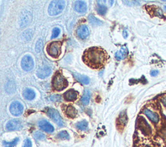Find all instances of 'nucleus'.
Returning <instances> with one entry per match:
<instances>
[{"mask_svg": "<svg viewBox=\"0 0 166 147\" xmlns=\"http://www.w3.org/2000/svg\"><path fill=\"white\" fill-rule=\"evenodd\" d=\"M107 52L102 48L93 47L85 51L83 59L86 64L91 68L99 69L103 67L108 60Z\"/></svg>", "mask_w": 166, "mask_h": 147, "instance_id": "nucleus-1", "label": "nucleus"}, {"mask_svg": "<svg viewBox=\"0 0 166 147\" xmlns=\"http://www.w3.org/2000/svg\"><path fill=\"white\" fill-rule=\"evenodd\" d=\"M68 85L67 80L60 73H57L52 80V86L54 89L57 91H62Z\"/></svg>", "mask_w": 166, "mask_h": 147, "instance_id": "nucleus-2", "label": "nucleus"}, {"mask_svg": "<svg viewBox=\"0 0 166 147\" xmlns=\"http://www.w3.org/2000/svg\"><path fill=\"white\" fill-rule=\"evenodd\" d=\"M65 7V2L62 0L52 1L48 7V13L50 16H56L63 12Z\"/></svg>", "mask_w": 166, "mask_h": 147, "instance_id": "nucleus-3", "label": "nucleus"}, {"mask_svg": "<svg viewBox=\"0 0 166 147\" xmlns=\"http://www.w3.org/2000/svg\"><path fill=\"white\" fill-rule=\"evenodd\" d=\"M62 42L60 41H55L50 43L47 47V53L53 58H58L61 53Z\"/></svg>", "mask_w": 166, "mask_h": 147, "instance_id": "nucleus-4", "label": "nucleus"}, {"mask_svg": "<svg viewBox=\"0 0 166 147\" xmlns=\"http://www.w3.org/2000/svg\"><path fill=\"white\" fill-rule=\"evenodd\" d=\"M47 115L55 123H57L59 126H63L64 122L63 119L61 118L59 113L53 108H49L47 110Z\"/></svg>", "mask_w": 166, "mask_h": 147, "instance_id": "nucleus-5", "label": "nucleus"}, {"mask_svg": "<svg viewBox=\"0 0 166 147\" xmlns=\"http://www.w3.org/2000/svg\"><path fill=\"white\" fill-rule=\"evenodd\" d=\"M21 66L23 70L25 71H30L34 67V61L30 55H26L23 57L21 62Z\"/></svg>", "mask_w": 166, "mask_h": 147, "instance_id": "nucleus-6", "label": "nucleus"}, {"mask_svg": "<svg viewBox=\"0 0 166 147\" xmlns=\"http://www.w3.org/2000/svg\"><path fill=\"white\" fill-rule=\"evenodd\" d=\"M23 106L22 104L18 101H14L10 106V112L14 116H19L22 113Z\"/></svg>", "mask_w": 166, "mask_h": 147, "instance_id": "nucleus-7", "label": "nucleus"}, {"mask_svg": "<svg viewBox=\"0 0 166 147\" xmlns=\"http://www.w3.org/2000/svg\"><path fill=\"white\" fill-rule=\"evenodd\" d=\"M22 128V124L21 121L18 119H12L8 121L6 125V129L9 131L18 130Z\"/></svg>", "mask_w": 166, "mask_h": 147, "instance_id": "nucleus-8", "label": "nucleus"}, {"mask_svg": "<svg viewBox=\"0 0 166 147\" xmlns=\"http://www.w3.org/2000/svg\"><path fill=\"white\" fill-rule=\"evenodd\" d=\"M138 126L140 130L145 134H149L151 132V129L147 121L142 117H140L138 121Z\"/></svg>", "mask_w": 166, "mask_h": 147, "instance_id": "nucleus-9", "label": "nucleus"}, {"mask_svg": "<svg viewBox=\"0 0 166 147\" xmlns=\"http://www.w3.org/2000/svg\"><path fill=\"white\" fill-rule=\"evenodd\" d=\"M31 21H32L31 14L28 11H25L24 12H23L20 17V25L22 27H25L26 25H29Z\"/></svg>", "mask_w": 166, "mask_h": 147, "instance_id": "nucleus-10", "label": "nucleus"}, {"mask_svg": "<svg viewBox=\"0 0 166 147\" xmlns=\"http://www.w3.org/2000/svg\"><path fill=\"white\" fill-rule=\"evenodd\" d=\"M38 126L40 129L47 133H52L54 131V127L46 120H41L38 122Z\"/></svg>", "mask_w": 166, "mask_h": 147, "instance_id": "nucleus-11", "label": "nucleus"}, {"mask_svg": "<svg viewBox=\"0 0 166 147\" xmlns=\"http://www.w3.org/2000/svg\"><path fill=\"white\" fill-rule=\"evenodd\" d=\"M144 113L145 116L149 119V120L152 121L153 123L156 124L159 122L160 117L156 113L154 112L149 109H147V108H146V109H145L144 110Z\"/></svg>", "mask_w": 166, "mask_h": 147, "instance_id": "nucleus-12", "label": "nucleus"}, {"mask_svg": "<svg viewBox=\"0 0 166 147\" xmlns=\"http://www.w3.org/2000/svg\"><path fill=\"white\" fill-rule=\"evenodd\" d=\"M77 33L80 38L84 39V38H86L89 35L90 33L88 27L85 25H81V26L77 29Z\"/></svg>", "mask_w": 166, "mask_h": 147, "instance_id": "nucleus-13", "label": "nucleus"}, {"mask_svg": "<svg viewBox=\"0 0 166 147\" xmlns=\"http://www.w3.org/2000/svg\"><path fill=\"white\" fill-rule=\"evenodd\" d=\"M51 73V69L49 67H44L42 68H40L38 69V71H36V75L38 76V77L40 79H45L50 75Z\"/></svg>", "mask_w": 166, "mask_h": 147, "instance_id": "nucleus-14", "label": "nucleus"}, {"mask_svg": "<svg viewBox=\"0 0 166 147\" xmlns=\"http://www.w3.org/2000/svg\"><path fill=\"white\" fill-rule=\"evenodd\" d=\"M78 93L74 89H70L64 94V97L66 100L74 101L78 97Z\"/></svg>", "mask_w": 166, "mask_h": 147, "instance_id": "nucleus-15", "label": "nucleus"}, {"mask_svg": "<svg viewBox=\"0 0 166 147\" xmlns=\"http://www.w3.org/2000/svg\"><path fill=\"white\" fill-rule=\"evenodd\" d=\"M128 48L126 46H123L121 47L120 50H119L118 51H117L115 53V59L118 60L125 59L128 55Z\"/></svg>", "mask_w": 166, "mask_h": 147, "instance_id": "nucleus-16", "label": "nucleus"}, {"mask_svg": "<svg viewBox=\"0 0 166 147\" xmlns=\"http://www.w3.org/2000/svg\"><path fill=\"white\" fill-rule=\"evenodd\" d=\"M74 9L77 12H80V13H83L87 10V3L83 1H77L74 5Z\"/></svg>", "mask_w": 166, "mask_h": 147, "instance_id": "nucleus-17", "label": "nucleus"}, {"mask_svg": "<svg viewBox=\"0 0 166 147\" xmlns=\"http://www.w3.org/2000/svg\"><path fill=\"white\" fill-rule=\"evenodd\" d=\"M75 79L83 84H88L90 83V79L87 76L83 75L79 73H73Z\"/></svg>", "mask_w": 166, "mask_h": 147, "instance_id": "nucleus-18", "label": "nucleus"}, {"mask_svg": "<svg viewBox=\"0 0 166 147\" xmlns=\"http://www.w3.org/2000/svg\"><path fill=\"white\" fill-rule=\"evenodd\" d=\"M23 97L25 98L26 99L29 100H31L34 99L35 96H36V93L33 90V89H29V88H27V89H25V90L23 91Z\"/></svg>", "mask_w": 166, "mask_h": 147, "instance_id": "nucleus-19", "label": "nucleus"}, {"mask_svg": "<svg viewBox=\"0 0 166 147\" xmlns=\"http://www.w3.org/2000/svg\"><path fill=\"white\" fill-rule=\"evenodd\" d=\"M66 114L67 115V116H68L70 118H75L77 115V112L74 107L70 105L67 107L66 110Z\"/></svg>", "mask_w": 166, "mask_h": 147, "instance_id": "nucleus-20", "label": "nucleus"}, {"mask_svg": "<svg viewBox=\"0 0 166 147\" xmlns=\"http://www.w3.org/2000/svg\"><path fill=\"white\" fill-rule=\"evenodd\" d=\"M90 97H91V93L89 90H85L84 95L81 98V103L84 104V105H87L89 104V102L90 100Z\"/></svg>", "mask_w": 166, "mask_h": 147, "instance_id": "nucleus-21", "label": "nucleus"}, {"mask_svg": "<svg viewBox=\"0 0 166 147\" xmlns=\"http://www.w3.org/2000/svg\"><path fill=\"white\" fill-rule=\"evenodd\" d=\"M88 20H89V22L90 23V24L95 25V26H97V25H101L103 23V22L100 20H99V19L97 18L95 16H94V15H92V14H90L88 16Z\"/></svg>", "mask_w": 166, "mask_h": 147, "instance_id": "nucleus-22", "label": "nucleus"}, {"mask_svg": "<svg viewBox=\"0 0 166 147\" xmlns=\"http://www.w3.org/2000/svg\"><path fill=\"white\" fill-rule=\"evenodd\" d=\"M76 127L77 128V129L80 130H86L88 128V123L87 120H82V121H80V122L77 123L76 125H75Z\"/></svg>", "mask_w": 166, "mask_h": 147, "instance_id": "nucleus-23", "label": "nucleus"}, {"mask_svg": "<svg viewBox=\"0 0 166 147\" xmlns=\"http://www.w3.org/2000/svg\"><path fill=\"white\" fill-rule=\"evenodd\" d=\"M18 141H19V138L17 137L10 142L3 141V145L5 147H15L17 145Z\"/></svg>", "mask_w": 166, "mask_h": 147, "instance_id": "nucleus-24", "label": "nucleus"}, {"mask_svg": "<svg viewBox=\"0 0 166 147\" xmlns=\"http://www.w3.org/2000/svg\"><path fill=\"white\" fill-rule=\"evenodd\" d=\"M127 121V116L125 113H121L120 115H119V125L124 126L125 125H126V123Z\"/></svg>", "mask_w": 166, "mask_h": 147, "instance_id": "nucleus-25", "label": "nucleus"}, {"mask_svg": "<svg viewBox=\"0 0 166 147\" xmlns=\"http://www.w3.org/2000/svg\"><path fill=\"white\" fill-rule=\"evenodd\" d=\"M57 136L59 139H70L69 133H67V132L66 130L61 131L57 134Z\"/></svg>", "mask_w": 166, "mask_h": 147, "instance_id": "nucleus-26", "label": "nucleus"}, {"mask_svg": "<svg viewBox=\"0 0 166 147\" xmlns=\"http://www.w3.org/2000/svg\"><path fill=\"white\" fill-rule=\"evenodd\" d=\"M99 5V7L97 9V12H99V14L101 15H104L106 14V12L107 11V8L105 5L102 3H98Z\"/></svg>", "mask_w": 166, "mask_h": 147, "instance_id": "nucleus-27", "label": "nucleus"}, {"mask_svg": "<svg viewBox=\"0 0 166 147\" xmlns=\"http://www.w3.org/2000/svg\"><path fill=\"white\" fill-rule=\"evenodd\" d=\"M22 37L25 40H29L30 38H32V31L31 30L26 31L22 35Z\"/></svg>", "mask_w": 166, "mask_h": 147, "instance_id": "nucleus-28", "label": "nucleus"}, {"mask_svg": "<svg viewBox=\"0 0 166 147\" xmlns=\"http://www.w3.org/2000/svg\"><path fill=\"white\" fill-rule=\"evenodd\" d=\"M34 137L38 140H44L46 139V136L41 132L36 131L34 133Z\"/></svg>", "mask_w": 166, "mask_h": 147, "instance_id": "nucleus-29", "label": "nucleus"}, {"mask_svg": "<svg viewBox=\"0 0 166 147\" xmlns=\"http://www.w3.org/2000/svg\"><path fill=\"white\" fill-rule=\"evenodd\" d=\"M42 47H43V40L42 39H41V38H40V39H38V40L36 43V46H35L36 51L38 53L40 52L41 50L42 49Z\"/></svg>", "mask_w": 166, "mask_h": 147, "instance_id": "nucleus-30", "label": "nucleus"}, {"mask_svg": "<svg viewBox=\"0 0 166 147\" xmlns=\"http://www.w3.org/2000/svg\"><path fill=\"white\" fill-rule=\"evenodd\" d=\"M60 33V29L59 27H55L53 29L52 31V35H51V39H53V38H55L59 36V35Z\"/></svg>", "mask_w": 166, "mask_h": 147, "instance_id": "nucleus-31", "label": "nucleus"}, {"mask_svg": "<svg viewBox=\"0 0 166 147\" xmlns=\"http://www.w3.org/2000/svg\"><path fill=\"white\" fill-rule=\"evenodd\" d=\"M154 14H155V16H158L159 18H164V14L162 12V10L160 9V8H156L155 9V11H154Z\"/></svg>", "mask_w": 166, "mask_h": 147, "instance_id": "nucleus-32", "label": "nucleus"}, {"mask_svg": "<svg viewBox=\"0 0 166 147\" xmlns=\"http://www.w3.org/2000/svg\"><path fill=\"white\" fill-rule=\"evenodd\" d=\"M22 147H32V143L31 141L29 139H26L24 141V143Z\"/></svg>", "mask_w": 166, "mask_h": 147, "instance_id": "nucleus-33", "label": "nucleus"}, {"mask_svg": "<svg viewBox=\"0 0 166 147\" xmlns=\"http://www.w3.org/2000/svg\"><path fill=\"white\" fill-rule=\"evenodd\" d=\"M51 100H53L54 102H57V101L60 100L61 97H60V95H54V96H52V97H51Z\"/></svg>", "mask_w": 166, "mask_h": 147, "instance_id": "nucleus-34", "label": "nucleus"}, {"mask_svg": "<svg viewBox=\"0 0 166 147\" xmlns=\"http://www.w3.org/2000/svg\"><path fill=\"white\" fill-rule=\"evenodd\" d=\"M158 73H159V71H158V70H152V71H151L150 74L151 76H156L158 74Z\"/></svg>", "mask_w": 166, "mask_h": 147, "instance_id": "nucleus-35", "label": "nucleus"}, {"mask_svg": "<svg viewBox=\"0 0 166 147\" xmlns=\"http://www.w3.org/2000/svg\"><path fill=\"white\" fill-rule=\"evenodd\" d=\"M123 37L125 38H127L128 37V33H127V31L126 30H124L123 32Z\"/></svg>", "mask_w": 166, "mask_h": 147, "instance_id": "nucleus-36", "label": "nucleus"}, {"mask_svg": "<svg viewBox=\"0 0 166 147\" xmlns=\"http://www.w3.org/2000/svg\"><path fill=\"white\" fill-rule=\"evenodd\" d=\"M162 101H163V103L164 104V105L166 106V97H164V98L163 99Z\"/></svg>", "mask_w": 166, "mask_h": 147, "instance_id": "nucleus-37", "label": "nucleus"}, {"mask_svg": "<svg viewBox=\"0 0 166 147\" xmlns=\"http://www.w3.org/2000/svg\"><path fill=\"white\" fill-rule=\"evenodd\" d=\"M164 9L166 10V5L164 6Z\"/></svg>", "mask_w": 166, "mask_h": 147, "instance_id": "nucleus-38", "label": "nucleus"}]
</instances>
